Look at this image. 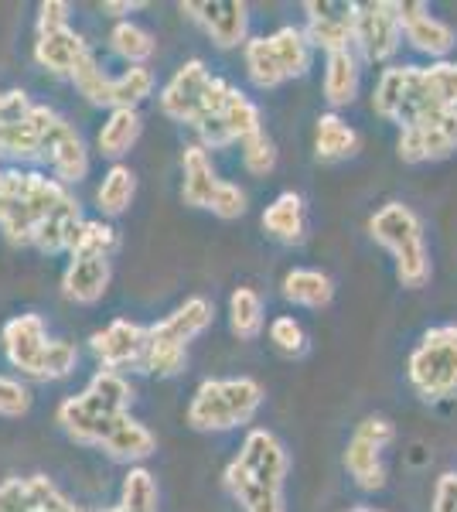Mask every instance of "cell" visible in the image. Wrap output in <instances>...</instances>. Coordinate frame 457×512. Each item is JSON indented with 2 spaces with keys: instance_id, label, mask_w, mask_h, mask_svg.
<instances>
[{
  "instance_id": "cell-26",
  "label": "cell",
  "mask_w": 457,
  "mask_h": 512,
  "mask_svg": "<svg viewBox=\"0 0 457 512\" xmlns=\"http://www.w3.org/2000/svg\"><path fill=\"white\" fill-rule=\"evenodd\" d=\"M113 267L106 256H72L62 274V294L76 304H96L110 291Z\"/></svg>"
},
{
  "instance_id": "cell-6",
  "label": "cell",
  "mask_w": 457,
  "mask_h": 512,
  "mask_svg": "<svg viewBox=\"0 0 457 512\" xmlns=\"http://www.w3.org/2000/svg\"><path fill=\"white\" fill-rule=\"evenodd\" d=\"M215 321V308L209 297H188L185 304L171 311L168 318H161L157 325L147 328V349L140 373H151L161 379L181 376L188 366V345L198 335H205Z\"/></svg>"
},
{
  "instance_id": "cell-39",
  "label": "cell",
  "mask_w": 457,
  "mask_h": 512,
  "mask_svg": "<svg viewBox=\"0 0 457 512\" xmlns=\"http://www.w3.org/2000/svg\"><path fill=\"white\" fill-rule=\"evenodd\" d=\"M270 345L277 349L280 355H304L307 352V335L301 328V321H297L294 315H280L270 321Z\"/></svg>"
},
{
  "instance_id": "cell-33",
  "label": "cell",
  "mask_w": 457,
  "mask_h": 512,
  "mask_svg": "<svg viewBox=\"0 0 457 512\" xmlns=\"http://www.w3.org/2000/svg\"><path fill=\"white\" fill-rule=\"evenodd\" d=\"M134 198H137L134 168H127V164H113V168L103 175V181H99V188H96L99 212H103L106 219H116V216H123L130 205H134Z\"/></svg>"
},
{
  "instance_id": "cell-36",
  "label": "cell",
  "mask_w": 457,
  "mask_h": 512,
  "mask_svg": "<svg viewBox=\"0 0 457 512\" xmlns=\"http://www.w3.org/2000/svg\"><path fill=\"white\" fill-rule=\"evenodd\" d=\"M157 499H161V495H157V478L147 472L144 465H137L123 478L120 502L103 512H157Z\"/></svg>"
},
{
  "instance_id": "cell-24",
  "label": "cell",
  "mask_w": 457,
  "mask_h": 512,
  "mask_svg": "<svg viewBox=\"0 0 457 512\" xmlns=\"http://www.w3.org/2000/svg\"><path fill=\"white\" fill-rule=\"evenodd\" d=\"M219 185L222 178L215 175L209 151L202 144H188L185 154H181V202L191 205V209L212 212Z\"/></svg>"
},
{
  "instance_id": "cell-31",
  "label": "cell",
  "mask_w": 457,
  "mask_h": 512,
  "mask_svg": "<svg viewBox=\"0 0 457 512\" xmlns=\"http://www.w3.org/2000/svg\"><path fill=\"white\" fill-rule=\"evenodd\" d=\"M280 294H284L290 304H297V308L321 311L335 301V280L324 274V270L294 267V270H287L284 280H280Z\"/></svg>"
},
{
  "instance_id": "cell-15",
  "label": "cell",
  "mask_w": 457,
  "mask_h": 512,
  "mask_svg": "<svg viewBox=\"0 0 457 512\" xmlns=\"http://www.w3.org/2000/svg\"><path fill=\"white\" fill-rule=\"evenodd\" d=\"M215 76L209 72V65L202 59H188L174 69V76L164 82L161 96V113L174 123H185V127H195L198 117H202V106H205V96H209Z\"/></svg>"
},
{
  "instance_id": "cell-35",
  "label": "cell",
  "mask_w": 457,
  "mask_h": 512,
  "mask_svg": "<svg viewBox=\"0 0 457 512\" xmlns=\"http://www.w3.org/2000/svg\"><path fill=\"white\" fill-rule=\"evenodd\" d=\"M110 48H113L116 59H123L127 65H147V59L157 52V41L144 24L116 21L110 31Z\"/></svg>"
},
{
  "instance_id": "cell-2",
  "label": "cell",
  "mask_w": 457,
  "mask_h": 512,
  "mask_svg": "<svg viewBox=\"0 0 457 512\" xmlns=\"http://www.w3.org/2000/svg\"><path fill=\"white\" fill-rule=\"evenodd\" d=\"M372 110L400 130L457 110V62L386 65L372 89Z\"/></svg>"
},
{
  "instance_id": "cell-3",
  "label": "cell",
  "mask_w": 457,
  "mask_h": 512,
  "mask_svg": "<svg viewBox=\"0 0 457 512\" xmlns=\"http://www.w3.org/2000/svg\"><path fill=\"white\" fill-rule=\"evenodd\" d=\"M287 472L290 458L284 444L277 441V434L256 427L243 437V448L226 465L222 482L243 512H287Z\"/></svg>"
},
{
  "instance_id": "cell-23",
  "label": "cell",
  "mask_w": 457,
  "mask_h": 512,
  "mask_svg": "<svg viewBox=\"0 0 457 512\" xmlns=\"http://www.w3.org/2000/svg\"><path fill=\"white\" fill-rule=\"evenodd\" d=\"M0 512H86L48 475H24L0 482Z\"/></svg>"
},
{
  "instance_id": "cell-29",
  "label": "cell",
  "mask_w": 457,
  "mask_h": 512,
  "mask_svg": "<svg viewBox=\"0 0 457 512\" xmlns=\"http://www.w3.org/2000/svg\"><path fill=\"white\" fill-rule=\"evenodd\" d=\"M263 233L277 243H304L307 236V209L304 198L297 192H280L273 202L263 209Z\"/></svg>"
},
{
  "instance_id": "cell-5",
  "label": "cell",
  "mask_w": 457,
  "mask_h": 512,
  "mask_svg": "<svg viewBox=\"0 0 457 512\" xmlns=\"http://www.w3.org/2000/svg\"><path fill=\"white\" fill-rule=\"evenodd\" d=\"M369 236L393 256L396 263V280L406 291H420L427 287L434 263H430V246L423 222L417 212L406 202H386L376 216L369 219Z\"/></svg>"
},
{
  "instance_id": "cell-17",
  "label": "cell",
  "mask_w": 457,
  "mask_h": 512,
  "mask_svg": "<svg viewBox=\"0 0 457 512\" xmlns=\"http://www.w3.org/2000/svg\"><path fill=\"white\" fill-rule=\"evenodd\" d=\"M396 14L403 24V41L413 52L427 55L430 62H447L457 48V31L444 18L430 14L427 4L420 0H396Z\"/></svg>"
},
{
  "instance_id": "cell-22",
  "label": "cell",
  "mask_w": 457,
  "mask_h": 512,
  "mask_svg": "<svg viewBox=\"0 0 457 512\" xmlns=\"http://www.w3.org/2000/svg\"><path fill=\"white\" fill-rule=\"evenodd\" d=\"M304 14V35L311 41V48H321L324 55L352 48L355 4H345V0H307Z\"/></svg>"
},
{
  "instance_id": "cell-40",
  "label": "cell",
  "mask_w": 457,
  "mask_h": 512,
  "mask_svg": "<svg viewBox=\"0 0 457 512\" xmlns=\"http://www.w3.org/2000/svg\"><path fill=\"white\" fill-rule=\"evenodd\" d=\"M31 410V390L21 379L0 373V417H24Z\"/></svg>"
},
{
  "instance_id": "cell-45",
  "label": "cell",
  "mask_w": 457,
  "mask_h": 512,
  "mask_svg": "<svg viewBox=\"0 0 457 512\" xmlns=\"http://www.w3.org/2000/svg\"><path fill=\"white\" fill-rule=\"evenodd\" d=\"M348 512H386V509H372V506H355V509H348Z\"/></svg>"
},
{
  "instance_id": "cell-41",
  "label": "cell",
  "mask_w": 457,
  "mask_h": 512,
  "mask_svg": "<svg viewBox=\"0 0 457 512\" xmlns=\"http://www.w3.org/2000/svg\"><path fill=\"white\" fill-rule=\"evenodd\" d=\"M246 209H249V198H246L243 188H239L236 181L222 178L219 192H215V202H212V216H219V219H239V216H246Z\"/></svg>"
},
{
  "instance_id": "cell-4",
  "label": "cell",
  "mask_w": 457,
  "mask_h": 512,
  "mask_svg": "<svg viewBox=\"0 0 457 512\" xmlns=\"http://www.w3.org/2000/svg\"><path fill=\"white\" fill-rule=\"evenodd\" d=\"M130 403H134V390H130L123 373L99 369V373L89 379L86 390L58 403L55 420L76 444L99 448L116 420L130 414Z\"/></svg>"
},
{
  "instance_id": "cell-21",
  "label": "cell",
  "mask_w": 457,
  "mask_h": 512,
  "mask_svg": "<svg viewBox=\"0 0 457 512\" xmlns=\"http://www.w3.org/2000/svg\"><path fill=\"white\" fill-rule=\"evenodd\" d=\"M96 362L110 373H123V369H140L147 349V328L130 318H113L106 328H99L89 338Z\"/></svg>"
},
{
  "instance_id": "cell-30",
  "label": "cell",
  "mask_w": 457,
  "mask_h": 512,
  "mask_svg": "<svg viewBox=\"0 0 457 512\" xmlns=\"http://www.w3.org/2000/svg\"><path fill=\"white\" fill-rule=\"evenodd\" d=\"M359 130L352 127L345 117H338L335 110L331 113H321L318 123H314V154H318V161H348L359 154Z\"/></svg>"
},
{
  "instance_id": "cell-10",
  "label": "cell",
  "mask_w": 457,
  "mask_h": 512,
  "mask_svg": "<svg viewBox=\"0 0 457 512\" xmlns=\"http://www.w3.org/2000/svg\"><path fill=\"white\" fill-rule=\"evenodd\" d=\"M72 86L79 89V96H86V103L106 106V110H137L147 96L154 93V72L147 65H130L120 76L103 72V65L96 62V55L89 52L76 72H72Z\"/></svg>"
},
{
  "instance_id": "cell-16",
  "label": "cell",
  "mask_w": 457,
  "mask_h": 512,
  "mask_svg": "<svg viewBox=\"0 0 457 512\" xmlns=\"http://www.w3.org/2000/svg\"><path fill=\"white\" fill-rule=\"evenodd\" d=\"M256 130H263L260 106H256L243 89L232 86V93L226 96L222 110L215 113L212 120H205L195 134L205 151H226L232 144H243V140L253 137Z\"/></svg>"
},
{
  "instance_id": "cell-43",
  "label": "cell",
  "mask_w": 457,
  "mask_h": 512,
  "mask_svg": "<svg viewBox=\"0 0 457 512\" xmlns=\"http://www.w3.org/2000/svg\"><path fill=\"white\" fill-rule=\"evenodd\" d=\"M430 512H457V472H444L434 482Z\"/></svg>"
},
{
  "instance_id": "cell-8",
  "label": "cell",
  "mask_w": 457,
  "mask_h": 512,
  "mask_svg": "<svg viewBox=\"0 0 457 512\" xmlns=\"http://www.w3.org/2000/svg\"><path fill=\"white\" fill-rule=\"evenodd\" d=\"M246 76L256 89H277L287 79L307 76L314 62V48L307 41L304 28L284 24V28L270 31V35L249 38L243 45Z\"/></svg>"
},
{
  "instance_id": "cell-18",
  "label": "cell",
  "mask_w": 457,
  "mask_h": 512,
  "mask_svg": "<svg viewBox=\"0 0 457 512\" xmlns=\"http://www.w3.org/2000/svg\"><path fill=\"white\" fill-rule=\"evenodd\" d=\"M396 154L403 164H427V161H444L457 154V110L437 113L413 127L400 130L396 137Z\"/></svg>"
},
{
  "instance_id": "cell-19",
  "label": "cell",
  "mask_w": 457,
  "mask_h": 512,
  "mask_svg": "<svg viewBox=\"0 0 457 512\" xmlns=\"http://www.w3.org/2000/svg\"><path fill=\"white\" fill-rule=\"evenodd\" d=\"M181 14H188L219 48H239L249 41V7L243 0H188Z\"/></svg>"
},
{
  "instance_id": "cell-37",
  "label": "cell",
  "mask_w": 457,
  "mask_h": 512,
  "mask_svg": "<svg viewBox=\"0 0 457 512\" xmlns=\"http://www.w3.org/2000/svg\"><path fill=\"white\" fill-rule=\"evenodd\" d=\"M116 246H120V236H116V229L110 226V222L86 219L69 256H106V260H110V256L116 253Z\"/></svg>"
},
{
  "instance_id": "cell-12",
  "label": "cell",
  "mask_w": 457,
  "mask_h": 512,
  "mask_svg": "<svg viewBox=\"0 0 457 512\" xmlns=\"http://www.w3.org/2000/svg\"><path fill=\"white\" fill-rule=\"evenodd\" d=\"M396 441V424L389 417H365L355 424L345 444V472L362 492L386 489V448Z\"/></svg>"
},
{
  "instance_id": "cell-38",
  "label": "cell",
  "mask_w": 457,
  "mask_h": 512,
  "mask_svg": "<svg viewBox=\"0 0 457 512\" xmlns=\"http://www.w3.org/2000/svg\"><path fill=\"white\" fill-rule=\"evenodd\" d=\"M239 147H243V168L249 171V175L263 178L277 168V144H273V137L267 134V130H256V134L246 137Z\"/></svg>"
},
{
  "instance_id": "cell-9",
  "label": "cell",
  "mask_w": 457,
  "mask_h": 512,
  "mask_svg": "<svg viewBox=\"0 0 457 512\" xmlns=\"http://www.w3.org/2000/svg\"><path fill=\"white\" fill-rule=\"evenodd\" d=\"M406 379L423 403L457 396V325H434L420 335L406 359Z\"/></svg>"
},
{
  "instance_id": "cell-25",
  "label": "cell",
  "mask_w": 457,
  "mask_h": 512,
  "mask_svg": "<svg viewBox=\"0 0 457 512\" xmlns=\"http://www.w3.org/2000/svg\"><path fill=\"white\" fill-rule=\"evenodd\" d=\"M89 52H93V48L86 45V38H82L72 24L62 31H48V35L35 38V62L45 72H52V76L72 79V72L79 69Z\"/></svg>"
},
{
  "instance_id": "cell-34",
  "label": "cell",
  "mask_w": 457,
  "mask_h": 512,
  "mask_svg": "<svg viewBox=\"0 0 457 512\" xmlns=\"http://www.w3.org/2000/svg\"><path fill=\"white\" fill-rule=\"evenodd\" d=\"M263 321H267V304L256 287H236L229 297V328L236 338L253 342L263 332Z\"/></svg>"
},
{
  "instance_id": "cell-32",
  "label": "cell",
  "mask_w": 457,
  "mask_h": 512,
  "mask_svg": "<svg viewBox=\"0 0 457 512\" xmlns=\"http://www.w3.org/2000/svg\"><path fill=\"white\" fill-rule=\"evenodd\" d=\"M140 134H144V117H140V110H113L103 127H99L96 147L103 158L120 164L123 154L134 151Z\"/></svg>"
},
{
  "instance_id": "cell-7",
  "label": "cell",
  "mask_w": 457,
  "mask_h": 512,
  "mask_svg": "<svg viewBox=\"0 0 457 512\" xmlns=\"http://www.w3.org/2000/svg\"><path fill=\"white\" fill-rule=\"evenodd\" d=\"M263 386L253 376H229V379H205L191 393L188 403V427L202 434H226L236 427L253 424L263 407Z\"/></svg>"
},
{
  "instance_id": "cell-11",
  "label": "cell",
  "mask_w": 457,
  "mask_h": 512,
  "mask_svg": "<svg viewBox=\"0 0 457 512\" xmlns=\"http://www.w3.org/2000/svg\"><path fill=\"white\" fill-rule=\"evenodd\" d=\"M48 113L52 106L31 103L24 89H0V161H11L14 168L38 161Z\"/></svg>"
},
{
  "instance_id": "cell-42",
  "label": "cell",
  "mask_w": 457,
  "mask_h": 512,
  "mask_svg": "<svg viewBox=\"0 0 457 512\" xmlns=\"http://www.w3.org/2000/svg\"><path fill=\"white\" fill-rule=\"evenodd\" d=\"M69 11L72 7L65 4V0H45V4L38 7V35L69 28Z\"/></svg>"
},
{
  "instance_id": "cell-27",
  "label": "cell",
  "mask_w": 457,
  "mask_h": 512,
  "mask_svg": "<svg viewBox=\"0 0 457 512\" xmlns=\"http://www.w3.org/2000/svg\"><path fill=\"white\" fill-rule=\"evenodd\" d=\"M99 451H103L110 461H120V465L137 468L140 461H147L157 451V437L151 434V427L140 424L137 417L127 414L110 427V434L103 437Z\"/></svg>"
},
{
  "instance_id": "cell-46",
  "label": "cell",
  "mask_w": 457,
  "mask_h": 512,
  "mask_svg": "<svg viewBox=\"0 0 457 512\" xmlns=\"http://www.w3.org/2000/svg\"><path fill=\"white\" fill-rule=\"evenodd\" d=\"M0 181H4V168H0Z\"/></svg>"
},
{
  "instance_id": "cell-28",
  "label": "cell",
  "mask_w": 457,
  "mask_h": 512,
  "mask_svg": "<svg viewBox=\"0 0 457 512\" xmlns=\"http://www.w3.org/2000/svg\"><path fill=\"white\" fill-rule=\"evenodd\" d=\"M359 86H362V59L355 55V48L324 55L321 89H324V99H328L331 110L352 106L355 99H359Z\"/></svg>"
},
{
  "instance_id": "cell-14",
  "label": "cell",
  "mask_w": 457,
  "mask_h": 512,
  "mask_svg": "<svg viewBox=\"0 0 457 512\" xmlns=\"http://www.w3.org/2000/svg\"><path fill=\"white\" fill-rule=\"evenodd\" d=\"M38 161L52 171L55 181L62 185H79L89 178V147L76 127L65 117H58L52 110L41 130V147H38Z\"/></svg>"
},
{
  "instance_id": "cell-44",
  "label": "cell",
  "mask_w": 457,
  "mask_h": 512,
  "mask_svg": "<svg viewBox=\"0 0 457 512\" xmlns=\"http://www.w3.org/2000/svg\"><path fill=\"white\" fill-rule=\"evenodd\" d=\"M144 4H127V0H106L103 4V11L110 14V18H123V14H134V11H140Z\"/></svg>"
},
{
  "instance_id": "cell-20",
  "label": "cell",
  "mask_w": 457,
  "mask_h": 512,
  "mask_svg": "<svg viewBox=\"0 0 457 512\" xmlns=\"http://www.w3.org/2000/svg\"><path fill=\"white\" fill-rule=\"evenodd\" d=\"M48 345H52V335H48L45 318L35 315V311L11 318L4 325V332H0L4 359L28 379H38V369H41V359H45Z\"/></svg>"
},
{
  "instance_id": "cell-13",
  "label": "cell",
  "mask_w": 457,
  "mask_h": 512,
  "mask_svg": "<svg viewBox=\"0 0 457 512\" xmlns=\"http://www.w3.org/2000/svg\"><path fill=\"white\" fill-rule=\"evenodd\" d=\"M352 48L369 65H386L396 59V52L403 48V24L400 14H396V0L355 4Z\"/></svg>"
},
{
  "instance_id": "cell-1",
  "label": "cell",
  "mask_w": 457,
  "mask_h": 512,
  "mask_svg": "<svg viewBox=\"0 0 457 512\" xmlns=\"http://www.w3.org/2000/svg\"><path fill=\"white\" fill-rule=\"evenodd\" d=\"M82 205L69 185L52 175L24 168H7L0 181V233L11 246L58 256L72 253L82 229Z\"/></svg>"
}]
</instances>
